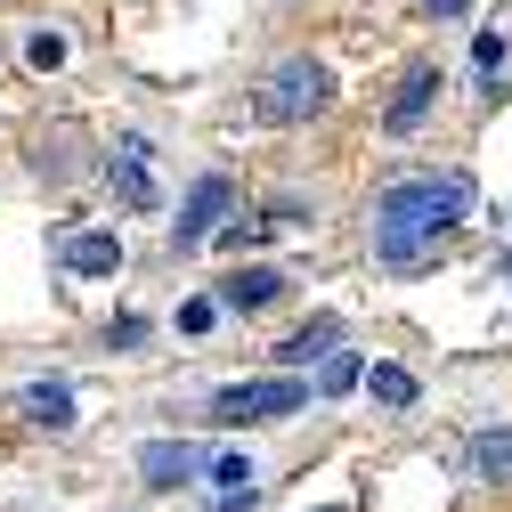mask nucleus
Returning <instances> with one entry per match:
<instances>
[{"instance_id":"obj_2","label":"nucleus","mask_w":512,"mask_h":512,"mask_svg":"<svg viewBox=\"0 0 512 512\" xmlns=\"http://www.w3.org/2000/svg\"><path fill=\"white\" fill-rule=\"evenodd\" d=\"M309 407V382L301 374H252V382H228L212 391V423L220 431H244V423H285Z\"/></svg>"},{"instance_id":"obj_16","label":"nucleus","mask_w":512,"mask_h":512,"mask_svg":"<svg viewBox=\"0 0 512 512\" xmlns=\"http://www.w3.org/2000/svg\"><path fill=\"white\" fill-rule=\"evenodd\" d=\"M350 382H366V366H358L350 350H334L326 366H317V391H350Z\"/></svg>"},{"instance_id":"obj_12","label":"nucleus","mask_w":512,"mask_h":512,"mask_svg":"<svg viewBox=\"0 0 512 512\" xmlns=\"http://www.w3.org/2000/svg\"><path fill=\"white\" fill-rule=\"evenodd\" d=\"M472 472H480V480H512V431H504V423L472 439Z\"/></svg>"},{"instance_id":"obj_11","label":"nucleus","mask_w":512,"mask_h":512,"mask_svg":"<svg viewBox=\"0 0 512 512\" xmlns=\"http://www.w3.org/2000/svg\"><path fill=\"white\" fill-rule=\"evenodd\" d=\"M17 415H25L33 431H74V391H66V382H25V391H17Z\"/></svg>"},{"instance_id":"obj_8","label":"nucleus","mask_w":512,"mask_h":512,"mask_svg":"<svg viewBox=\"0 0 512 512\" xmlns=\"http://www.w3.org/2000/svg\"><path fill=\"white\" fill-rule=\"evenodd\" d=\"M334 342H342V317H309L301 334H285V342H277V374H301V366H326V358H334Z\"/></svg>"},{"instance_id":"obj_4","label":"nucleus","mask_w":512,"mask_h":512,"mask_svg":"<svg viewBox=\"0 0 512 512\" xmlns=\"http://www.w3.org/2000/svg\"><path fill=\"white\" fill-rule=\"evenodd\" d=\"M228 212H236V187H228L220 171H204L196 187H187L179 220H171V252H196V244H212V236L228 228Z\"/></svg>"},{"instance_id":"obj_6","label":"nucleus","mask_w":512,"mask_h":512,"mask_svg":"<svg viewBox=\"0 0 512 512\" xmlns=\"http://www.w3.org/2000/svg\"><path fill=\"white\" fill-rule=\"evenodd\" d=\"M106 179L122 187V204H131V212H147V204H155V171H147V139H139V131H122V139H114Z\"/></svg>"},{"instance_id":"obj_3","label":"nucleus","mask_w":512,"mask_h":512,"mask_svg":"<svg viewBox=\"0 0 512 512\" xmlns=\"http://www.w3.org/2000/svg\"><path fill=\"white\" fill-rule=\"evenodd\" d=\"M326 98H334V74L317 66V57H285V66L252 90V114L261 122H309V114H326Z\"/></svg>"},{"instance_id":"obj_14","label":"nucleus","mask_w":512,"mask_h":512,"mask_svg":"<svg viewBox=\"0 0 512 512\" xmlns=\"http://www.w3.org/2000/svg\"><path fill=\"white\" fill-rule=\"evenodd\" d=\"M366 391H374V407H415V399H423L407 366H374V374H366Z\"/></svg>"},{"instance_id":"obj_18","label":"nucleus","mask_w":512,"mask_h":512,"mask_svg":"<svg viewBox=\"0 0 512 512\" xmlns=\"http://www.w3.org/2000/svg\"><path fill=\"white\" fill-rule=\"evenodd\" d=\"M220 309H228L220 293H212V301H187V309H179V326H187V334H204V326H212V317H220Z\"/></svg>"},{"instance_id":"obj_20","label":"nucleus","mask_w":512,"mask_h":512,"mask_svg":"<svg viewBox=\"0 0 512 512\" xmlns=\"http://www.w3.org/2000/svg\"><path fill=\"white\" fill-rule=\"evenodd\" d=\"M423 9H431V17H464L472 0H423Z\"/></svg>"},{"instance_id":"obj_5","label":"nucleus","mask_w":512,"mask_h":512,"mask_svg":"<svg viewBox=\"0 0 512 512\" xmlns=\"http://www.w3.org/2000/svg\"><path fill=\"white\" fill-rule=\"evenodd\" d=\"M196 472H212V456H204L196 439H147L139 447V480L147 488H187Z\"/></svg>"},{"instance_id":"obj_1","label":"nucleus","mask_w":512,"mask_h":512,"mask_svg":"<svg viewBox=\"0 0 512 512\" xmlns=\"http://www.w3.org/2000/svg\"><path fill=\"white\" fill-rule=\"evenodd\" d=\"M472 220V179L464 171H407L374 196V261L382 269H423L439 244Z\"/></svg>"},{"instance_id":"obj_21","label":"nucleus","mask_w":512,"mask_h":512,"mask_svg":"<svg viewBox=\"0 0 512 512\" xmlns=\"http://www.w3.org/2000/svg\"><path fill=\"white\" fill-rule=\"evenodd\" d=\"M504 285H512V252H504Z\"/></svg>"},{"instance_id":"obj_7","label":"nucleus","mask_w":512,"mask_h":512,"mask_svg":"<svg viewBox=\"0 0 512 512\" xmlns=\"http://www.w3.org/2000/svg\"><path fill=\"white\" fill-rule=\"evenodd\" d=\"M439 106V66H415L407 82H399V98L382 106V131L391 139H407V131H423V114Z\"/></svg>"},{"instance_id":"obj_19","label":"nucleus","mask_w":512,"mask_h":512,"mask_svg":"<svg viewBox=\"0 0 512 512\" xmlns=\"http://www.w3.org/2000/svg\"><path fill=\"white\" fill-rule=\"evenodd\" d=\"M106 342H114V350H139V342H147V317H114Z\"/></svg>"},{"instance_id":"obj_17","label":"nucleus","mask_w":512,"mask_h":512,"mask_svg":"<svg viewBox=\"0 0 512 512\" xmlns=\"http://www.w3.org/2000/svg\"><path fill=\"white\" fill-rule=\"evenodd\" d=\"M504 49H512V41H504L496 25H480V41H472V66H480V74H496V66H504Z\"/></svg>"},{"instance_id":"obj_15","label":"nucleus","mask_w":512,"mask_h":512,"mask_svg":"<svg viewBox=\"0 0 512 512\" xmlns=\"http://www.w3.org/2000/svg\"><path fill=\"white\" fill-rule=\"evenodd\" d=\"M25 66L33 74H57V66H66V33H33L25 41Z\"/></svg>"},{"instance_id":"obj_10","label":"nucleus","mask_w":512,"mask_h":512,"mask_svg":"<svg viewBox=\"0 0 512 512\" xmlns=\"http://www.w3.org/2000/svg\"><path fill=\"white\" fill-rule=\"evenodd\" d=\"M220 301L244 309V317L269 309V301H285V269H261V261H252V269H228V277H220Z\"/></svg>"},{"instance_id":"obj_9","label":"nucleus","mask_w":512,"mask_h":512,"mask_svg":"<svg viewBox=\"0 0 512 512\" xmlns=\"http://www.w3.org/2000/svg\"><path fill=\"white\" fill-rule=\"evenodd\" d=\"M57 261H66L74 277H114V269H122V236H114V228L66 236V244H57Z\"/></svg>"},{"instance_id":"obj_13","label":"nucleus","mask_w":512,"mask_h":512,"mask_svg":"<svg viewBox=\"0 0 512 512\" xmlns=\"http://www.w3.org/2000/svg\"><path fill=\"white\" fill-rule=\"evenodd\" d=\"M212 496H261V464H252V456H212Z\"/></svg>"},{"instance_id":"obj_22","label":"nucleus","mask_w":512,"mask_h":512,"mask_svg":"<svg viewBox=\"0 0 512 512\" xmlns=\"http://www.w3.org/2000/svg\"><path fill=\"white\" fill-rule=\"evenodd\" d=\"M317 512H342V504H317Z\"/></svg>"}]
</instances>
